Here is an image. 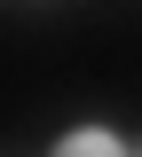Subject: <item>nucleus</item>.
<instances>
[{
  "label": "nucleus",
  "mask_w": 142,
  "mask_h": 157,
  "mask_svg": "<svg viewBox=\"0 0 142 157\" xmlns=\"http://www.w3.org/2000/svg\"><path fill=\"white\" fill-rule=\"evenodd\" d=\"M55 157H119V141H111V134H63Z\"/></svg>",
  "instance_id": "f257e3e1"
}]
</instances>
